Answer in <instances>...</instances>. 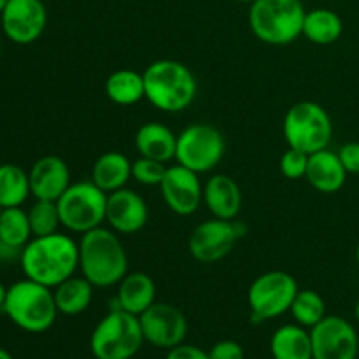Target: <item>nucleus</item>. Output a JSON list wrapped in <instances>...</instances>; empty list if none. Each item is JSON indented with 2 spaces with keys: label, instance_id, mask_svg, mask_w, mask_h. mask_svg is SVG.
<instances>
[{
  "label": "nucleus",
  "instance_id": "obj_1",
  "mask_svg": "<svg viewBox=\"0 0 359 359\" xmlns=\"http://www.w3.org/2000/svg\"><path fill=\"white\" fill-rule=\"evenodd\" d=\"M20 265L27 279L53 290L79 269V242L60 231L34 237L21 251Z\"/></svg>",
  "mask_w": 359,
  "mask_h": 359
},
{
  "label": "nucleus",
  "instance_id": "obj_2",
  "mask_svg": "<svg viewBox=\"0 0 359 359\" xmlns=\"http://www.w3.org/2000/svg\"><path fill=\"white\" fill-rule=\"evenodd\" d=\"M79 270L95 287H111L128 273V255L119 233L98 226L81 235Z\"/></svg>",
  "mask_w": 359,
  "mask_h": 359
},
{
  "label": "nucleus",
  "instance_id": "obj_3",
  "mask_svg": "<svg viewBox=\"0 0 359 359\" xmlns=\"http://www.w3.org/2000/svg\"><path fill=\"white\" fill-rule=\"evenodd\" d=\"M146 100L163 112H181L196 97L195 74L177 60H156L142 72Z\"/></svg>",
  "mask_w": 359,
  "mask_h": 359
},
{
  "label": "nucleus",
  "instance_id": "obj_4",
  "mask_svg": "<svg viewBox=\"0 0 359 359\" xmlns=\"http://www.w3.org/2000/svg\"><path fill=\"white\" fill-rule=\"evenodd\" d=\"M2 311L7 318L28 333H42L51 328L58 316L51 287L32 279H23L7 287Z\"/></svg>",
  "mask_w": 359,
  "mask_h": 359
},
{
  "label": "nucleus",
  "instance_id": "obj_5",
  "mask_svg": "<svg viewBox=\"0 0 359 359\" xmlns=\"http://www.w3.org/2000/svg\"><path fill=\"white\" fill-rule=\"evenodd\" d=\"M305 14L302 0H256L249 9V27L258 41L286 46L302 35Z\"/></svg>",
  "mask_w": 359,
  "mask_h": 359
},
{
  "label": "nucleus",
  "instance_id": "obj_6",
  "mask_svg": "<svg viewBox=\"0 0 359 359\" xmlns=\"http://www.w3.org/2000/svg\"><path fill=\"white\" fill-rule=\"evenodd\" d=\"M142 342L139 316L112 309L91 333L90 349L97 359H132Z\"/></svg>",
  "mask_w": 359,
  "mask_h": 359
},
{
  "label": "nucleus",
  "instance_id": "obj_7",
  "mask_svg": "<svg viewBox=\"0 0 359 359\" xmlns=\"http://www.w3.org/2000/svg\"><path fill=\"white\" fill-rule=\"evenodd\" d=\"M287 146L302 153L314 154L332 142L333 123L328 111L318 102H298L287 109L283 123Z\"/></svg>",
  "mask_w": 359,
  "mask_h": 359
},
{
  "label": "nucleus",
  "instance_id": "obj_8",
  "mask_svg": "<svg viewBox=\"0 0 359 359\" xmlns=\"http://www.w3.org/2000/svg\"><path fill=\"white\" fill-rule=\"evenodd\" d=\"M62 226L72 233H86L105 223L107 193L93 181L74 182L56 200Z\"/></svg>",
  "mask_w": 359,
  "mask_h": 359
},
{
  "label": "nucleus",
  "instance_id": "obj_9",
  "mask_svg": "<svg viewBox=\"0 0 359 359\" xmlns=\"http://www.w3.org/2000/svg\"><path fill=\"white\" fill-rule=\"evenodd\" d=\"M297 293L298 284L291 273L272 270L258 276L248 291L252 321L263 323L283 316L291 309Z\"/></svg>",
  "mask_w": 359,
  "mask_h": 359
},
{
  "label": "nucleus",
  "instance_id": "obj_10",
  "mask_svg": "<svg viewBox=\"0 0 359 359\" xmlns=\"http://www.w3.org/2000/svg\"><path fill=\"white\" fill-rule=\"evenodd\" d=\"M224 156V137L209 123H193L177 135L175 160L179 165L205 174L214 170Z\"/></svg>",
  "mask_w": 359,
  "mask_h": 359
},
{
  "label": "nucleus",
  "instance_id": "obj_11",
  "mask_svg": "<svg viewBox=\"0 0 359 359\" xmlns=\"http://www.w3.org/2000/svg\"><path fill=\"white\" fill-rule=\"evenodd\" d=\"M244 235L245 226L241 221L212 217L195 226L188 238V251L196 262L210 265L226 258Z\"/></svg>",
  "mask_w": 359,
  "mask_h": 359
},
{
  "label": "nucleus",
  "instance_id": "obj_12",
  "mask_svg": "<svg viewBox=\"0 0 359 359\" xmlns=\"http://www.w3.org/2000/svg\"><path fill=\"white\" fill-rule=\"evenodd\" d=\"M312 359H356L359 339L354 326L340 316H325L311 328Z\"/></svg>",
  "mask_w": 359,
  "mask_h": 359
},
{
  "label": "nucleus",
  "instance_id": "obj_13",
  "mask_svg": "<svg viewBox=\"0 0 359 359\" xmlns=\"http://www.w3.org/2000/svg\"><path fill=\"white\" fill-rule=\"evenodd\" d=\"M144 340L160 349L181 346L188 333V321L175 305L154 302L139 316Z\"/></svg>",
  "mask_w": 359,
  "mask_h": 359
},
{
  "label": "nucleus",
  "instance_id": "obj_14",
  "mask_svg": "<svg viewBox=\"0 0 359 359\" xmlns=\"http://www.w3.org/2000/svg\"><path fill=\"white\" fill-rule=\"evenodd\" d=\"M2 30L11 42L27 46L41 39L48 25V11L42 0H9L0 14Z\"/></svg>",
  "mask_w": 359,
  "mask_h": 359
},
{
  "label": "nucleus",
  "instance_id": "obj_15",
  "mask_svg": "<svg viewBox=\"0 0 359 359\" xmlns=\"http://www.w3.org/2000/svg\"><path fill=\"white\" fill-rule=\"evenodd\" d=\"M198 175L179 163L167 167L158 188L168 209L177 216H191L203 202V186Z\"/></svg>",
  "mask_w": 359,
  "mask_h": 359
},
{
  "label": "nucleus",
  "instance_id": "obj_16",
  "mask_svg": "<svg viewBox=\"0 0 359 359\" xmlns=\"http://www.w3.org/2000/svg\"><path fill=\"white\" fill-rule=\"evenodd\" d=\"M149 219L147 203L133 189L121 188L107 195L105 223L119 235H133L142 230Z\"/></svg>",
  "mask_w": 359,
  "mask_h": 359
},
{
  "label": "nucleus",
  "instance_id": "obj_17",
  "mask_svg": "<svg viewBox=\"0 0 359 359\" xmlns=\"http://www.w3.org/2000/svg\"><path fill=\"white\" fill-rule=\"evenodd\" d=\"M30 179V191L35 200H56L65 193L70 182L69 165L60 156H42L32 165L28 172Z\"/></svg>",
  "mask_w": 359,
  "mask_h": 359
},
{
  "label": "nucleus",
  "instance_id": "obj_18",
  "mask_svg": "<svg viewBox=\"0 0 359 359\" xmlns=\"http://www.w3.org/2000/svg\"><path fill=\"white\" fill-rule=\"evenodd\" d=\"M203 203L217 219H237L242 209L241 186L230 175L214 174L203 186Z\"/></svg>",
  "mask_w": 359,
  "mask_h": 359
},
{
  "label": "nucleus",
  "instance_id": "obj_19",
  "mask_svg": "<svg viewBox=\"0 0 359 359\" xmlns=\"http://www.w3.org/2000/svg\"><path fill=\"white\" fill-rule=\"evenodd\" d=\"M305 179H307L309 184L316 191L332 195V193L340 191L344 188L347 179V170L344 168L339 154L326 147V149L318 151V153L309 154Z\"/></svg>",
  "mask_w": 359,
  "mask_h": 359
},
{
  "label": "nucleus",
  "instance_id": "obj_20",
  "mask_svg": "<svg viewBox=\"0 0 359 359\" xmlns=\"http://www.w3.org/2000/svg\"><path fill=\"white\" fill-rule=\"evenodd\" d=\"M156 302V284L144 272H128L118 284L114 307L140 316Z\"/></svg>",
  "mask_w": 359,
  "mask_h": 359
},
{
  "label": "nucleus",
  "instance_id": "obj_21",
  "mask_svg": "<svg viewBox=\"0 0 359 359\" xmlns=\"http://www.w3.org/2000/svg\"><path fill=\"white\" fill-rule=\"evenodd\" d=\"M135 149L139 151L140 156L168 163L170 160H175L177 135L163 123L147 121L137 130Z\"/></svg>",
  "mask_w": 359,
  "mask_h": 359
},
{
  "label": "nucleus",
  "instance_id": "obj_22",
  "mask_svg": "<svg viewBox=\"0 0 359 359\" xmlns=\"http://www.w3.org/2000/svg\"><path fill=\"white\" fill-rule=\"evenodd\" d=\"M130 179H132V161L119 151H107L100 154L91 168V181L107 195L126 188Z\"/></svg>",
  "mask_w": 359,
  "mask_h": 359
},
{
  "label": "nucleus",
  "instance_id": "obj_23",
  "mask_svg": "<svg viewBox=\"0 0 359 359\" xmlns=\"http://www.w3.org/2000/svg\"><path fill=\"white\" fill-rule=\"evenodd\" d=\"M273 359H312L311 332L300 325H284L270 340Z\"/></svg>",
  "mask_w": 359,
  "mask_h": 359
},
{
  "label": "nucleus",
  "instance_id": "obj_24",
  "mask_svg": "<svg viewBox=\"0 0 359 359\" xmlns=\"http://www.w3.org/2000/svg\"><path fill=\"white\" fill-rule=\"evenodd\" d=\"M342 32L344 21L335 11L326 9V7H316V9L307 11V14H305L302 35H305L312 44H335L342 37Z\"/></svg>",
  "mask_w": 359,
  "mask_h": 359
},
{
  "label": "nucleus",
  "instance_id": "obj_25",
  "mask_svg": "<svg viewBox=\"0 0 359 359\" xmlns=\"http://www.w3.org/2000/svg\"><path fill=\"white\" fill-rule=\"evenodd\" d=\"M93 284L83 276H72L53 287L56 307L60 314L77 316L83 314L93 300Z\"/></svg>",
  "mask_w": 359,
  "mask_h": 359
},
{
  "label": "nucleus",
  "instance_id": "obj_26",
  "mask_svg": "<svg viewBox=\"0 0 359 359\" xmlns=\"http://www.w3.org/2000/svg\"><path fill=\"white\" fill-rule=\"evenodd\" d=\"M105 95L116 105H135L146 98L144 76L132 69H119L105 81Z\"/></svg>",
  "mask_w": 359,
  "mask_h": 359
},
{
  "label": "nucleus",
  "instance_id": "obj_27",
  "mask_svg": "<svg viewBox=\"0 0 359 359\" xmlns=\"http://www.w3.org/2000/svg\"><path fill=\"white\" fill-rule=\"evenodd\" d=\"M32 195L30 179L21 167L13 163L0 165V205L21 207Z\"/></svg>",
  "mask_w": 359,
  "mask_h": 359
},
{
  "label": "nucleus",
  "instance_id": "obj_28",
  "mask_svg": "<svg viewBox=\"0 0 359 359\" xmlns=\"http://www.w3.org/2000/svg\"><path fill=\"white\" fill-rule=\"evenodd\" d=\"M32 237L27 210L21 207H6L0 216V242L9 248L23 249Z\"/></svg>",
  "mask_w": 359,
  "mask_h": 359
},
{
  "label": "nucleus",
  "instance_id": "obj_29",
  "mask_svg": "<svg viewBox=\"0 0 359 359\" xmlns=\"http://www.w3.org/2000/svg\"><path fill=\"white\" fill-rule=\"evenodd\" d=\"M290 312L297 325L304 328H314L326 316V305L321 294L314 290H298Z\"/></svg>",
  "mask_w": 359,
  "mask_h": 359
},
{
  "label": "nucleus",
  "instance_id": "obj_30",
  "mask_svg": "<svg viewBox=\"0 0 359 359\" xmlns=\"http://www.w3.org/2000/svg\"><path fill=\"white\" fill-rule=\"evenodd\" d=\"M28 221L34 237L56 233L62 226L58 205L53 200H35L34 205L28 209Z\"/></svg>",
  "mask_w": 359,
  "mask_h": 359
},
{
  "label": "nucleus",
  "instance_id": "obj_31",
  "mask_svg": "<svg viewBox=\"0 0 359 359\" xmlns=\"http://www.w3.org/2000/svg\"><path fill=\"white\" fill-rule=\"evenodd\" d=\"M165 172H167V163H161L153 158L139 156L132 161V179L142 186H160Z\"/></svg>",
  "mask_w": 359,
  "mask_h": 359
},
{
  "label": "nucleus",
  "instance_id": "obj_32",
  "mask_svg": "<svg viewBox=\"0 0 359 359\" xmlns=\"http://www.w3.org/2000/svg\"><path fill=\"white\" fill-rule=\"evenodd\" d=\"M279 165L284 177L293 179V181H297V179H305L309 165V154L290 147V149L280 156Z\"/></svg>",
  "mask_w": 359,
  "mask_h": 359
},
{
  "label": "nucleus",
  "instance_id": "obj_33",
  "mask_svg": "<svg viewBox=\"0 0 359 359\" xmlns=\"http://www.w3.org/2000/svg\"><path fill=\"white\" fill-rule=\"evenodd\" d=\"M347 174H359V142H347L337 151Z\"/></svg>",
  "mask_w": 359,
  "mask_h": 359
},
{
  "label": "nucleus",
  "instance_id": "obj_34",
  "mask_svg": "<svg viewBox=\"0 0 359 359\" xmlns=\"http://www.w3.org/2000/svg\"><path fill=\"white\" fill-rule=\"evenodd\" d=\"M210 359H244V351L233 340H221L210 349Z\"/></svg>",
  "mask_w": 359,
  "mask_h": 359
},
{
  "label": "nucleus",
  "instance_id": "obj_35",
  "mask_svg": "<svg viewBox=\"0 0 359 359\" xmlns=\"http://www.w3.org/2000/svg\"><path fill=\"white\" fill-rule=\"evenodd\" d=\"M165 359H210V358H209V353L202 351L200 347L181 344V346H175L172 347V349H168V354Z\"/></svg>",
  "mask_w": 359,
  "mask_h": 359
},
{
  "label": "nucleus",
  "instance_id": "obj_36",
  "mask_svg": "<svg viewBox=\"0 0 359 359\" xmlns=\"http://www.w3.org/2000/svg\"><path fill=\"white\" fill-rule=\"evenodd\" d=\"M6 294H7V287L0 283V309L4 307V302H6Z\"/></svg>",
  "mask_w": 359,
  "mask_h": 359
},
{
  "label": "nucleus",
  "instance_id": "obj_37",
  "mask_svg": "<svg viewBox=\"0 0 359 359\" xmlns=\"http://www.w3.org/2000/svg\"><path fill=\"white\" fill-rule=\"evenodd\" d=\"M0 359H13V356H11V354L7 353V351L0 349Z\"/></svg>",
  "mask_w": 359,
  "mask_h": 359
},
{
  "label": "nucleus",
  "instance_id": "obj_38",
  "mask_svg": "<svg viewBox=\"0 0 359 359\" xmlns=\"http://www.w3.org/2000/svg\"><path fill=\"white\" fill-rule=\"evenodd\" d=\"M7 2H9V0H0V14H2V11H4V9H6Z\"/></svg>",
  "mask_w": 359,
  "mask_h": 359
},
{
  "label": "nucleus",
  "instance_id": "obj_39",
  "mask_svg": "<svg viewBox=\"0 0 359 359\" xmlns=\"http://www.w3.org/2000/svg\"><path fill=\"white\" fill-rule=\"evenodd\" d=\"M354 316H356V319H358V323H359V300H358L356 307H354Z\"/></svg>",
  "mask_w": 359,
  "mask_h": 359
},
{
  "label": "nucleus",
  "instance_id": "obj_40",
  "mask_svg": "<svg viewBox=\"0 0 359 359\" xmlns=\"http://www.w3.org/2000/svg\"><path fill=\"white\" fill-rule=\"evenodd\" d=\"M237 2H244V4H252V2H256V0H237Z\"/></svg>",
  "mask_w": 359,
  "mask_h": 359
},
{
  "label": "nucleus",
  "instance_id": "obj_41",
  "mask_svg": "<svg viewBox=\"0 0 359 359\" xmlns=\"http://www.w3.org/2000/svg\"><path fill=\"white\" fill-rule=\"evenodd\" d=\"M356 262H358V265H359V244H358V248H356Z\"/></svg>",
  "mask_w": 359,
  "mask_h": 359
},
{
  "label": "nucleus",
  "instance_id": "obj_42",
  "mask_svg": "<svg viewBox=\"0 0 359 359\" xmlns=\"http://www.w3.org/2000/svg\"><path fill=\"white\" fill-rule=\"evenodd\" d=\"M2 210H4V207H2V205H0V216H2Z\"/></svg>",
  "mask_w": 359,
  "mask_h": 359
},
{
  "label": "nucleus",
  "instance_id": "obj_43",
  "mask_svg": "<svg viewBox=\"0 0 359 359\" xmlns=\"http://www.w3.org/2000/svg\"><path fill=\"white\" fill-rule=\"evenodd\" d=\"M42 2H44V4H46V2H49V0H42Z\"/></svg>",
  "mask_w": 359,
  "mask_h": 359
}]
</instances>
